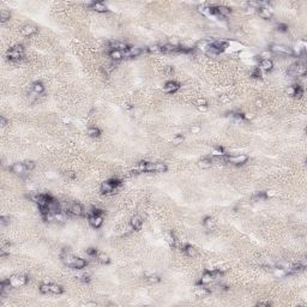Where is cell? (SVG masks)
Instances as JSON below:
<instances>
[{"label":"cell","mask_w":307,"mask_h":307,"mask_svg":"<svg viewBox=\"0 0 307 307\" xmlns=\"http://www.w3.org/2000/svg\"><path fill=\"white\" fill-rule=\"evenodd\" d=\"M49 293L53 294H63L64 293V288L59 284H49Z\"/></svg>","instance_id":"f546056e"},{"label":"cell","mask_w":307,"mask_h":307,"mask_svg":"<svg viewBox=\"0 0 307 307\" xmlns=\"http://www.w3.org/2000/svg\"><path fill=\"white\" fill-rule=\"evenodd\" d=\"M89 7L94 10V11H96V12H100V13H105V12H108V7L103 4V2H90L89 5H88Z\"/></svg>","instance_id":"8fae6325"},{"label":"cell","mask_w":307,"mask_h":307,"mask_svg":"<svg viewBox=\"0 0 307 307\" xmlns=\"http://www.w3.org/2000/svg\"><path fill=\"white\" fill-rule=\"evenodd\" d=\"M288 94V96H295V97H301L304 94V88L301 85H291L288 86V89L286 90Z\"/></svg>","instance_id":"5b68a950"},{"label":"cell","mask_w":307,"mask_h":307,"mask_svg":"<svg viewBox=\"0 0 307 307\" xmlns=\"http://www.w3.org/2000/svg\"><path fill=\"white\" fill-rule=\"evenodd\" d=\"M223 162H227V163H232V165H235V166H241V165H245L247 161H249V157L246 155H234V156H227V155H223L222 157H220Z\"/></svg>","instance_id":"7a4b0ae2"},{"label":"cell","mask_w":307,"mask_h":307,"mask_svg":"<svg viewBox=\"0 0 307 307\" xmlns=\"http://www.w3.org/2000/svg\"><path fill=\"white\" fill-rule=\"evenodd\" d=\"M272 57V52L271 50H264L259 54V58L262 60H270V58Z\"/></svg>","instance_id":"d590c367"},{"label":"cell","mask_w":307,"mask_h":307,"mask_svg":"<svg viewBox=\"0 0 307 307\" xmlns=\"http://www.w3.org/2000/svg\"><path fill=\"white\" fill-rule=\"evenodd\" d=\"M196 105H197V107H200V106H207V102L205 99H198V100L196 101Z\"/></svg>","instance_id":"f907efd6"},{"label":"cell","mask_w":307,"mask_h":307,"mask_svg":"<svg viewBox=\"0 0 307 307\" xmlns=\"http://www.w3.org/2000/svg\"><path fill=\"white\" fill-rule=\"evenodd\" d=\"M53 216H54V221H58V222H64L65 221V216L61 212V210L55 212V214H53Z\"/></svg>","instance_id":"f35d334b"},{"label":"cell","mask_w":307,"mask_h":307,"mask_svg":"<svg viewBox=\"0 0 307 307\" xmlns=\"http://www.w3.org/2000/svg\"><path fill=\"white\" fill-rule=\"evenodd\" d=\"M97 260L102 264H109L110 263V258L106 253H99L97 254Z\"/></svg>","instance_id":"1f68e13d"},{"label":"cell","mask_w":307,"mask_h":307,"mask_svg":"<svg viewBox=\"0 0 307 307\" xmlns=\"http://www.w3.org/2000/svg\"><path fill=\"white\" fill-rule=\"evenodd\" d=\"M28 276L25 275H16V276H12L10 278V283H11V287L13 288H18V287H22V286H25L26 282H28Z\"/></svg>","instance_id":"277c9868"},{"label":"cell","mask_w":307,"mask_h":307,"mask_svg":"<svg viewBox=\"0 0 307 307\" xmlns=\"http://www.w3.org/2000/svg\"><path fill=\"white\" fill-rule=\"evenodd\" d=\"M60 203H59L57 199H54V198H52V199L48 202V204H47V207H48V210H49L50 214H55V212H58L60 211Z\"/></svg>","instance_id":"2e32d148"},{"label":"cell","mask_w":307,"mask_h":307,"mask_svg":"<svg viewBox=\"0 0 307 307\" xmlns=\"http://www.w3.org/2000/svg\"><path fill=\"white\" fill-rule=\"evenodd\" d=\"M179 89H180V84L178 83V82H175V81H169L163 86V91L167 92V94H174Z\"/></svg>","instance_id":"8992f818"},{"label":"cell","mask_w":307,"mask_h":307,"mask_svg":"<svg viewBox=\"0 0 307 307\" xmlns=\"http://www.w3.org/2000/svg\"><path fill=\"white\" fill-rule=\"evenodd\" d=\"M86 133H88V136H90L92 138H96V137H100L101 136L100 128H97V127H89Z\"/></svg>","instance_id":"4dcf8cb0"},{"label":"cell","mask_w":307,"mask_h":307,"mask_svg":"<svg viewBox=\"0 0 307 307\" xmlns=\"http://www.w3.org/2000/svg\"><path fill=\"white\" fill-rule=\"evenodd\" d=\"M270 50L275 52V53H278V54H291L293 53L291 48H288L286 46H282V44H277V43L271 44V49Z\"/></svg>","instance_id":"9c48e42d"},{"label":"cell","mask_w":307,"mask_h":307,"mask_svg":"<svg viewBox=\"0 0 307 307\" xmlns=\"http://www.w3.org/2000/svg\"><path fill=\"white\" fill-rule=\"evenodd\" d=\"M180 50V46L172 44V43H166L161 46V53H175Z\"/></svg>","instance_id":"4fadbf2b"},{"label":"cell","mask_w":307,"mask_h":307,"mask_svg":"<svg viewBox=\"0 0 307 307\" xmlns=\"http://www.w3.org/2000/svg\"><path fill=\"white\" fill-rule=\"evenodd\" d=\"M211 44H214L216 48H218L221 52H223L228 47V42L224 41V40H215L214 42H211Z\"/></svg>","instance_id":"4316f807"},{"label":"cell","mask_w":307,"mask_h":307,"mask_svg":"<svg viewBox=\"0 0 307 307\" xmlns=\"http://www.w3.org/2000/svg\"><path fill=\"white\" fill-rule=\"evenodd\" d=\"M183 249L188 257H194V256H197V249H196V247L191 246V245H185Z\"/></svg>","instance_id":"83f0119b"},{"label":"cell","mask_w":307,"mask_h":307,"mask_svg":"<svg viewBox=\"0 0 307 307\" xmlns=\"http://www.w3.org/2000/svg\"><path fill=\"white\" fill-rule=\"evenodd\" d=\"M142 226H143V220H142L141 216L136 215L133 216L132 218H131V228H132L133 230H141L142 229Z\"/></svg>","instance_id":"9a60e30c"},{"label":"cell","mask_w":307,"mask_h":307,"mask_svg":"<svg viewBox=\"0 0 307 307\" xmlns=\"http://www.w3.org/2000/svg\"><path fill=\"white\" fill-rule=\"evenodd\" d=\"M31 91L35 95H40V94H42V92L44 91V85L41 82H34L31 84Z\"/></svg>","instance_id":"ffe728a7"},{"label":"cell","mask_w":307,"mask_h":307,"mask_svg":"<svg viewBox=\"0 0 307 307\" xmlns=\"http://www.w3.org/2000/svg\"><path fill=\"white\" fill-rule=\"evenodd\" d=\"M10 12H8L7 10H2L1 11V18H0V21H1V23H5V22H7L8 19H10Z\"/></svg>","instance_id":"74e56055"},{"label":"cell","mask_w":307,"mask_h":307,"mask_svg":"<svg viewBox=\"0 0 307 307\" xmlns=\"http://www.w3.org/2000/svg\"><path fill=\"white\" fill-rule=\"evenodd\" d=\"M79 280H81V282H83V283H89L90 281H91V278H90V276L88 274H84V275H82L81 277H79Z\"/></svg>","instance_id":"7dc6e473"},{"label":"cell","mask_w":307,"mask_h":307,"mask_svg":"<svg viewBox=\"0 0 307 307\" xmlns=\"http://www.w3.org/2000/svg\"><path fill=\"white\" fill-rule=\"evenodd\" d=\"M183 141H184V136H181V134H175L174 137H173V141L172 142H173V144L176 145V144H180Z\"/></svg>","instance_id":"ee69618b"},{"label":"cell","mask_w":307,"mask_h":307,"mask_svg":"<svg viewBox=\"0 0 307 307\" xmlns=\"http://www.w3.org/2000/svg\"><path fill=\"white\" fill-rule=\"evenodd\" d=\"M256 103H257V106H259V107H260V106L263 105V101H262V100H257V101H256Z\"/></svg>","instance_id":"94428289"},{"label":"cell","mask_w":307,"mask_h":307,"mask_svg":"<svg viewBox=\"0 0 307 307\" xmlns=\"http://www.w3.org/2000/svg\"><path fill=\"white\" fill-rule=\"evenodd\" d=\"M199 110H207V106H200V107H197Z\"/></svg>","instance_id":"91938a15"},{"label":"cell","mask_w":307,"mask_h":307,"mask_svg":"<svg viewBox=\"0 0 307 307\" xmlns=\"http://www.w3.org/2000/svg\"><path fill=\"white\" fill-rule=\"evenodd\" d=\"M114 68H115L114 65H107V66L105 67V72H106V75H110V73L114 71Z\"/></svg>","instance_id":"681fc988"},{"label":"cell","mask_w":307,"mask_h":307,"mask_svg":"<svg viewBox=\"0 0 307 307\" xmlns=\"http://www.w3.org/2000/svg\"><path fill=\"white\" fill-rule=\"evenodd\" d=\"M124 52V58H137L142 54V49L139 47H128Z\"/></svg>","instance_id":"52a82bcc"},{"label":"cell","mask_w":307,"mask_h":307,"mask_svg":"<svg viewBox=\"0 0 307 307\" xmlns=\"http://www.w3.org/2000/svg\"><path fill=\"white\" fill-rule=\"evenodd\" d=\"M85 266H86V262L84 260L83 258H75V262H73V265H72L73 269L81 270V269H84Z\"/></svg>","instance_id":"484cf974"},{"label":"cell","mask_w":307,"mask_h":307,"mask_svg":"<svg viewBox=\"0 0 307 307\" xmlns=\"http://www.w3.org/2000/svg\"><path fill=\"white\" fill-rule=\"evenodd\" d=\"M210 44H211V41H207V40H200V41L197 42L196 48H198V49L202 50V52H207L209 47H210Z\"/></svg>","instance_id":"7402d4cb"},{"label":"cell","mask_w":307,"mask_h":307,"mask_svg":"<svg viewBox=\"0 0 307 307\" xmlns=\"http://www.w3.org/2000/svg\"><path fill=\"white\" fill-rule=\"evenodd\" d=\"M252 77H253V78H260V77H262V75H260V70H259L258 67L252 72Z\"/></svg>","instance_id":"db71d44e"},{"label":"cell","mask_w":307,"mask_h":307,"mask_svg":"<svg viewBox=\"0 0 307 307\" xmlns=\"http://www.w3.org/2000/svg\"><path fill=\"white\" fill-rule=\"evenodd\" d=\"M258 13H259V17H262L263 19H270V18L272 17V12H271V8L259 7V8H258Z\"/></svg>","instance_id":"d6986e66"},{"label":"cell","mask_w":307,"mask_h":307,"mask_svg":"<svg viewBox=\"0 0 307 307\" xmlns=\"http://www.w3.org/2000/svg\"><path fill=\"white\" fill-rule=\"evenodd\" d=\"M6 57H7L8 60H11V61H18L19 59L23 58V53L17 52V50H13L10 48V49L7 50V53H6Z\"/></svg>","instance_id":"e0dca14e"},{"label":"cell","mask_w":307,"mask_h":307,"mask_svg":"<svg viewBox=\"0 0 307 307\" xmlns=\"http://www.w3.org/2000/svg\"><path fill=\"white\" fill-rule=\"evenodd\" d=\"M11 49L17 50V52H21V53H23V52H24V48H23V46H22V44H16V46L11 47Z\"/></svg>","instance_id":"f5cc1de1"},{"label":"cell","mask_w":307,"mask_h":307,"mask_svg":"<svg viewBox=\"0 0 307 307\" xmlns=\"http://www.w3.org/2000/svg\"><path fill=\"white\" fill-rule=\"evenodd\" d=\"M277 30H280V31H287L288 30V25L280 23V24L277 25Z\"/></svg>","instance_id":"816d5d0a"},{"label":"cell","mask_w":307,"mask_h":307,"mask_svg":"<svg viewBox=\"0 0 307 307\" xmlns=\"http://www.w3.org/2000/svg\"><path fill=\"white\" fill-rule=\"evenodd\" d=\"M86 254H88V256H90V257H96V254H97V249H94V247H90V249H86Z\"/></svg>","instance_id":"bcb514c9"},{"label":"cell","mask_w":307,"mask_h":307,"mask_svg":"<svg viewBox=\"0 0 307 307\" xmlns=\"http://www.w3.org/2000/svg\"><path fill=\"white\" fill-rule=\"evenodd\" d=\"M6 125H7V120L5 119V116H1V118H0V126H1V127H5Z\"/></svg>","instance_id":"9f6ffc18"},{"label":"cell","mask_w":307,"mask_h":307,"mask_svg":"<svg viewBox=\"0 0 307 307\" xmlns=\"http://www.w3.org/2000/svg\"><path fill=\"white\" fill-rule=\"evenodd\" d=\"M192 131L193 132H198L199 131V127H194V128H192Z\"/></svg>","instance_id":"6125c7cd"},{"label":"cell","mask_w":307,"mask_h":307,"mask_svg":"<svg viewBox=\"0 0 307 307\" xmlns=\"http://www.w3.org/2000/svg\"><path fill=\"white\" fill-rule=\"evenodd\" d=\"M23 163H24V166H25V168H26V170H28V172H31L34 168H35V166H36L34 161H25V162H23Z\"/></svg>","instance_id":"60d3db41"},{"label":"cell","mask_w":307,"mask_h":307,"mask_svg":"<svg viewBox=\"0 0 307 307\" xmlns=\"http://www.w3.org/2000/svg\"><path fill=\"white\" fill-rule=\"evenodd\" d=\"M212 165H214L212 158H209V157L203 158V160H200L199 162H198V166H199L200 168H203V169H207V168L212 167Z\"/></svg>","instance_id":"cb8c5ba5"},{"label":"cell","mask_w":307,"mask_h":307,"mask_svg":"<svg viewBox=\"0 0 307 307\" xmlns=\"http://www.w3.org/2000/svg\"><path fill=\"white\" fill-rule=\"evenodd\" d=\"M216 10H217V13L220 15V16H223V17H227L230 15V12H232V10L228 7V6H224V5H220V6H216Z\"/></svg>","instance_id":"603a6c76"},{"label":"cell","mask_w":307,"mask_h":307,"mask_svg":"<svg viewBox=\"0 0 307 307\" xmlns=\"http://www.w3.org/2000/svg\"><path fill=\"white\" fill-rule=\"evenodd\" d=\"M166 73H167V75H169V76L173 75V73H174V70H173V67H172V66H167L166 67Z\"/></svg>","instance_id":"6f0895ef"},{"label":"cell","mask_w":307,"mask_h":307,"mask_svg":"<svg viewBox=\"0 0 307 307\" xmlns=\"http://www.w3.org/2000/svg\"><path fill=\"white\" fill-rule=\"evenodd\" d=\"M0 223H1V226H6L7 223H10V217H7V216H1L0 217Z\"/></svg>","instance_id":"c3c4849f"},{"label":"cell","mask_w":307,"mask_h":307,"mask_svg":"<svg viewBox=\"0 0 307 307\" xmlns=\"http://www.w3.org/2000/svg\"><path fill=\"white\" fill-rule=\"evenodd\" d=\"M256 305L257 306H271V302H269V301H259Z\"/></svg>","instance_id":"11a10c76"},{"label":"cell","mask_w":307,"mask_h":307,"mask_svg":"<svg viewBox=\"0 0 307 307\" xmlns=\"http://www.w3.org/2000/svg\"><path fill=\"white\" fill-rule=\"evenodd\" d=\"M148 52L149 53H161V46H157V44L150 46V47H148Z\"/></svg>","instance_id":"7bdbcfd3"},{"label":"cell","mask_w":307,"mask_h":307,"mask_svg":"<svg viewBox=\"0 0 307 307\" xmlns=\"http://www.w3.org/2000/svg\"><path fill=\"white\" fill-rule=\"evenodd\" d=\"M207 53H210V54H212V55H217V54L221 53V50L218 49V48H216L214 44H210V47H209V49H207Z\"/></svg>","instance_id":"b9f144b4"},{"label":"cell","mask_w":307,"mask_h":307,"mask_svg":"<svg viewBox=\"0 0 307 307\" xmlns=\"http://www.w3.org/2000/svg\"><path fill=\"white\" fill-rule=\"evenodd\" d=\"M68 212L71 214V215H75V216H81L83 215V207L81 204H78V203H72L70 207H68Z\"/></svg>","instance_id":"7c38bea8"},{"label":"cell","mask_w":307,"mask_h":307,"mask_svg":"<svg viewBox=\"0 0 307 307\" xmlns=\"http://www.w3.org/2000/svg\"><path fill=\"white\" fill-rule=\"evenodd\" d=\"M166 239H167V242L169 244V246L170 247H175V236L174 234L172 232H167L166 233Z\"/></svg>","instance_id":"836d02e7"},{"label":"cell","mask_w":307,"mask_h":307,"mask_svg":"<svg viewBox=\"0 0 307 307\" xmlns=\"http://www.w3.org/2000/svg\"><path fill=\"white\" fill-rule=\"evenodd\" d=\"M88 221L91 227L94 228H99L101 224L103 223V215H90L88 216Z\"/></svg>","instance_id":"ba28073f"},{"label":"cell","mask_w":307,"mask_h":307,"mask_svg":"<svg viewBox=\"0 0 307 307\" xmlns=\"http://www.w3.org/2000/svg\"><path fill=\"white\" fill-rule=\"evenodd\" d=\"M203 224H204V227H205L207 229H211V228L214 227V224H215L214 218H212V217H205L204 221H203Z\"/></svg>","instance_id":"e575fe53"},{"label":"cell","mask_w":307,"mask_h":307,"mask_svg":"<svg viewBox=\"0 0 307 307\" xmlns=\"http://www.w3.org/2000/svg\"><path fill=\"white\" fill-rule=\"evenodd\" d=\"M147 281L149 283H158L161 281V278H160V276H157V275L152 274V275L147 276Z\"/></svg>","instance_id":"8d00e7d4"},{"label":"cell","mask_w":307,"mask_h":307,"mask_svg":"<svg viewBox=\"0 0 307 307\" xmlns=\"http://www.w3.org/2000/svg\"><path fill=\"white\" fill-rule=\"evenodd\" d=\"M109 57L113 60H121L124 58V52L123 50H110L109 52Z\"/></svg>","instance_id":"f1b7e54d"},{"label":"cell","mask_w":307,"mask_h":307,"mask_svg":"<svg viewBox=\"0 0 307 307\" xmlns=\"http://www.w3.org/2000/svg\"><path fill=\"white\" fill-rule=\"evenodd\" d=\"M210 294V291L209 289H207V288H197L196 289V295L198 296V298H205V296H207Z\"/></svg>","instance_id":"d6a6232c"},{"label":"cell","mask_w":307,"mask_h":307,"mask_svg":"<svg viewBox=\"0 0 307 307\" xmlns=\"http://www.w3.org/2000/svg\"><path fill=\"white\" fill-rule=\"evenodd\" d=\"M212 156H215V157H222L223 155H226L224 154V151H223V149H221V148H217V149H214L212 150V154H211Z\"/></svg>","instance_id":"ab89813d"},{"label":"cell","mask_w":307,"mask_h":307,"mask_svg":"<svg viewBox=\"0 0 307 307\" xmlns=\"http://www.w3.org/2000/svg\"><path fill=\"white\" fill-rule=\"evenodd\" d=\"M66 176H68L70 179H75L76 174L73 173V172H66Z\"/></svg>","instance_id":"680465c9"},{"label":"cell","mask_w":307,"mask_h":307,"mask_svg":"<svg viewBox=\"0 0 307 307\" xmlns=\"http://www.w3.org/2000/svg\"><path fill=\"white\" fill-rule=\"evenodd\" d=\"M274 67V64L271 60H262L259 64V70H264V71H270Z\"/></svg>","instance_id":"d4e9b609"},{"label":"cell","mask_w":307,"mask_h":307,"mask_svg":"<svg viewBox=\"0 0 307 307\" xmlns=\"http://www.w3.org/2000/svg\"><path fill=\"white\" fill-rule=\"evenodd\" d=\"M121 185V181L119 179H110L101 185V193L102 194H109L118 190V187Z\"/></svg>","instance_id":"6da1fadb"},{"label":"cell","mask_w":307,"mask_h":307,"mask_svg":"<svg viewBox=\"0 0 307 307\" xmlns=\"http://www.w3.org/2000/svg\"><path fill=\"white\" fill-rule=\"evenodd\" d=\"M306 66L304 64H293L288 67L287 70V75L291 76V77H302V76L306 75Z\"/></svg>","instance_id":"3957f363"},{"label":"cell","mask_w":307,"mask_h":307,"mask_svg":"<svg viewBox=\"0 0 307 307\" xmlns=\"http://www.w3.org/2000/svg\"><path fill=\"white\" fill-rule=\"evenodd\" d=\"M37 28L35 26V25H33V24H26V25H24L22 29H21V34L23 35V36H31L33 34H35V33H37Z\"/></svg>","instance_id":"30bf717a"},{"label":"cell","mask_w":307,"mask_h":307,"mask_svg":"<svg viewBox=\"0 0 307 307\" xmlns=\"http://www.w3.org/2000/svg\"><path fill=\"white\" fill-rule=\"evenodd\" d=\"M11 170L17 175H22V174L28 173V170H26V168H25L24 163H19V162L12 165V166H11Z\"/></svg>","instance_id":"5bb4252c"},{"label":"cell","mask_w":307,"mask_h":307,"mask_svg":"<svg viewBox=\"0 0 307 307\" xmlns=\"http://www.w3.org/2000/svg\"><path fill=\"white\" fill-rule=\"evenodd\" d=\"M214 281V276L210 272V271H205L203 276H202V278H200L199 281V284H209V283H211Z\"/></svg>","instance_id":"44dd1931"},{"label":"cell","mask_w":307,"mask_h":307,"mask_svg":"<svg viewBox=\"0 0 307 307\" xmlns=\"http://www.w3.org/2000/svg\"><path fill=\"white\" fill-rule=\"evenodd\" d=\"M109 48H112V50H126L128 48V46L124 42L114 41L109 43Z\"/></svg>","instance_id":"ac0fdd59"},{"label":"cell","mask_w":307,"mask_h":307,"mask_svg":"<svg viewBox=\"0 0 307 307\" xmlns=\"http://www.w3.org/2000/svg\"><path fill=\"white\" fill-rule=\"evenodd\" d=\"M209 8H210V6H207V5H199L198 6V11L202 12V13H204V15H209Z\"/></svg>","instance_id":"f6af8a7d"}]
</instances>
